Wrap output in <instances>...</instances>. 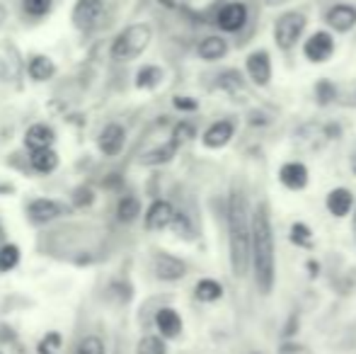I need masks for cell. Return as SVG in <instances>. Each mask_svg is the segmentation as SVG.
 Masks as SVG:
<instances>
[{
  "label": "cell",
  "mask_w": 356,
  "mask_h": 354,
  "mask_svg": "<svg viewBox=\"0 0 356 354\" xmlns=\"http://www.w3.org/2000/svg\"><path fill=\"white\" fill-rule=\"evenodd\" d=\"M155 274L163 282H177V279H182L187 274V265L179 257L160 252V255H155Z\"/></svg>",
  "instance_id": "obj_9"
},
{
  "label": "cell",
  "mask_w": 356,
  "mask_h": 354,
  "mask_svg": "<svg viewBox=\"0 0 356 354\" xmlns=\"http://www.w3.org/2000/svg\"><path fill=\"white\" fill-rule=\"evenodd\" d=\"M160 81H163V71H160L158 66H143L141 71L136 73V86L143 90L155 88Z\"/></svg>",
  "instance_id": "obj_25"
},
{
  "label": "cell",
  "mask_w": 356,
  "mask_h": 354,
  "mask_svg": "<svg viewBox=\"0 0 356 354\" xmlns=\"http://www.w3.org/2000/svg\"><path fill=\"white\" fill-rule=\"evenodd\" d=\"M24 143H27L29 151H39V148H49L54 143V131L47 124H34L24 134Z\"/></svg>",
  "instance_id": "obj_18"
},
{
  "label": "cell",
  "mask_w": 356,
  "mask_h": 354,
  "mask_svg": "<svg viewBox=\"0 0 356 354\" xmlns=\"http://www.w3.org/2000/svg\"><path fill=\"white\" fill-rule=\"evenodd\" d=\"M124 141H127V134H124V129L119 127V124H107V127H104V131L99 134V151H102L104 156L114 158V156H119V153H122Z\"/></svg>",
  "instance_id": "obj_11"
},
{
  "label": "cell",
  "mask_w": 356,
  "mask_h": 354,
  "mask_svg": "<svg viewBox=\"0 0 356 354\" xmlns=\"http://www.w3.org/2000/svg\"><path fill=\"white\" fill-rule=\"evenodd\" d=\"M5 22V8H3V3H0V24Z\"/></svg>",
  "instance_id": "obj_39"
},
{
  "label": "cell",
  "mask_w": 356,
  "mask_h": 354,
  "mask_svg": "<svg viewBox=\"0 0 356 354\" xmlns=\"http://www.w3.org/2000/svg\"><path fill=\"white\" fill-rule=\"evenodd\" d=\"M197 54L204 61H218V58H223L228 54V42L223 37H207L199 44Z\"/></svg>",
  "instance_id": "obj_19"
},
{
  "label": "cell",
  "mask_w": 356,
  "mask_h": 354,
  "mask_svg": "<svg viewBox=\"0 0 356 354\" xmlns=\"http://www.w3.org/2000/svg\"><path fill=\"white\" fill-rule=\"evenodd\" d=\"M170 228H172L175 233H179V236H184V238H189V233H192L187 216H182V214H175V218H172V223H170Z\"/></svg>",
  "instance_id": "obj_33"
},
{
  "label": "cell",
  "mask_w": 356,
  "mask_h": 354,
  "mask_svg": "<svg viewBox=\"0 0 356 354\" xmlns=\"http://www.w3.org/2000/svg\"><path fill=\"white\" fill-rule=\"evenodd\" d=\"M150 39H153V29L148 24H131L114 39L112 58L114 61H131V58L141 56L148 49Z\"/></svg>",
  "instance_id": "obj_3"
},
{
  "label": "cell",
  "mask_w": 356,
  "mask_h": 354,
  "mask_svg": "<svg viewBox=\"0 0 356 354\" xmlns=\"http://www.w3.org/2000/svg\"><path fill=\"white\" fill-rule=\"evenodd\" d=\"M136 354H165V342L155 335H148L138 342L136 347Z\"/></svg>",
  "instance_id": "obj_28"
},
{
  "label": "cell",
  "mask_w": 356,
  "mask_h": 354,
  "mask_svg": "<svg viewBox=\"0 0 356 354\" xmlns=\"http://www.w3.org/2000/svg\"><path fill=\"white\" fill-rule=\"evenodd\" d=\"M155 325L165 337H177L182 332V318L175 308H160L155 316Z\"/></svg>",
  "instance_id": "obj_15"
},
{
  "label": "cell",
  "mask_w": 356,
  "mask_h": 354,
  "mask_svg": "<svg viewBox=\"0 0 356 354\" xmlns=\"http://www.w3.org/2000/svg\"><path fill=\"white\" fill-rule=\"evenodd\" d=\"M141 214V202H138L136 197H124L122 202H119V207H117V216H119V221H124V223H131L134 218Z\"/></svg>",
  "instance_id": "obj_23"
},
{
  "label": "cell",
  "mask_w": 356,
  "mask_h": 354,
  "mask_svg": "<svg viewBox=\"0 0 356 354\" xmlns=\"http://www.w3.org/2000/svg\"><path fill=\"white\" fill-rule=\"evenodd\" d=\"M279 354H310V352H308V347L293 345V342H289V345H284V347H282V352H279Z\"/></svg>",
  "instance_id": "obj_38"
},
{
  "label": "cell",
  "mask_w": 356,
  "mask_h": 354,
  "mask_svg": "<svg viewBox=\"0 0 356 354\" xmlns=\"http://www.w3.org/2000/svg\"><path fill=\"white\" fill-rule=\"evenodd\" d=\"M61 214V204L49 202V199H37V202L29 204V218L34 223H49Z\"/></svg>",
  "instance_id": "obj_17"
},
{
  "label": "cell",
  "mask_w": 356,
  "mask_h": 354,
  "mask_svg": "<svg viewBox=\"0 0 356 354\" xmlns=\"http://www.w3.org/2000/svg\"><path fill=\"white\" fill-rule=\"evenodd\" d=\"M3 246H5V231L0 228V248H3Z\"/></svg>",
  "instance_id": "obj_40"
},
{
  "label": "cell",
  "mask_w": 356,
  "mask_h": 354,
  "mask_svg": "<svg viewBox=\"0 0 356 354\" xmlns=\"http://www.w3.org/2000/svg\"><path fill=\"white\" fill-rule=\"evenodd\" d=\"M175 151H177V143L170 141V143H165V146L155 148V151L145 153V156H143V163H145V166H158V163H168L170 158L175 156Z\"/></svg>",
  "instance_id": "obj_24"
},
{
  "label": "cell",
  "mask_w": 356,
  "mask_h": 354,
  "mask_svg": "<svg viewBox=\"0 0 356 354\" xmlns=\"http://www.w3.org/2000/svg\"><path fill=\"white\" fill-rule=\"evenodd\" d=\"M352 231H354V238H356V209H354V221H352Z\"/></svg>",
  "instance_id": "obj_41"
},
{
  "label": "cell",
  "mask_w": 356,
  "mask_h": 354,
  "mask_svg": "<svg viewBox=\"0 0 356 354\" xmlns=\"http://www.w3.org/2000/svg\"><path fill=\"white\" fill-rule=\"evenodd\" d=\"M194 136V127L192 124H187V122H182V124H177V127H175V134H172V141L177 143H184V141H189V138Z\"/></svg>",
  "instance_id": "obj_32"
},
{
  "label": "cell",
  "mask_w": 356,
  "mask_h": 354,
  "mask_svg": "<svg viewBox=\"0 0 356 354\" xmlns=\"http://www.w3.org/2000/svg\"><path fill=\"white\" fill-rule=\"evenodd\" d=\"M27 71H29V78H32V81H49V78L54 76V71H56V68H54V61L49 56H42V54H39V56H32L29 58V66H27Z\"/></svg>",
  "instance_id": "obj_20"
},
{
  "label": "cell",
  "mask_w": 356,
  "mask_h": 354,
  "mask_svg": "<svg viewBox=\"0 0 356 354\" xmlns=\"http://www.w3.org/2000/svg\"><path fill=\"white\" fill-rule=\"evenodd\" d=\"M19 262V248L17 246H3L0 248V272H10Z\"/></svg>",
  "instance_id": "obj_26"
},
{
  "label": "cell",
  "mask_w": 356,
  "mask_h": 354,
  "mask_svg": "<svg viewBox=\"0 0 356 354\" xmlns=\"http://www.w3.org/2000/svg\"><path fill=\"white\" fill-rule=\"evenodd\" d=\"M248 76L254 86H267L272 81V61L267 51H252L248 56Z\"/></svg>",
  "instance_id": "obj_8"
},
{
  "label": "cell",
  "mask_w": 356,
  "mask_h": 354,
  "mask_svg": "<svg viewBox=\"0 0 356 354\" xmlns=\"http://www.w3.org/2000/svg\"><path fill=\"white\" fill-rule=\"evenodd\" d=\"M233 131H235V127L230 122H216L211 124V127L207 129V134H204V146L207 148H220V146H225V143L233 138Z\"/></svg>",
  "instance_id": "obj_14"
},
{
  "label": "cell",
  "mask_w": 356,
  "mask_h": 354,
  "mask_svg": "<svg viewBox=\"0 0 356 354\" xmlns=\"http://www.w3.org/2000/svg\"><path fill=\"white\" fill-rule=\"evenodd\" d=\"M56 166H58V156L51 151V148H39V151H32V168L34 170L51 172Z\"/></svg>",
  "instance_id": "obj_21"
},
{
  "label": "cell",
  "mask_w": 356,
  "mask_h": 354,
  "mask_svg": "<svg viewBox=\"0 0 356 354\" xmlns=\"http://www.w3.org/2000/svg\"><path fill=\"white\" fill-rule=\"evenodd\" d=\"M175 107L184 109V112H192V109H197V99H192V97H175Z\"/></svg>",
  "instance_id": "obj_37"
},
{
  "label": "cell",
  "mask_w": 356,
  "mask_h": 354,
  "mask_svg": "<svg viewBox=\"0 0 356 354\" xmlns=\"http://www.w3.org/2000/svg\"><path fill=\"white\" fill-rule=\"evenodd\" d=\"M305 29V15L303 13H284L274 24V39L282 49H291Z\"/></svg>",
  "instance_id": "obj_4"
},
{
  "label": "cell",
  "mask_w": 356,
  "mask_h": 354,
  "mask_svg": "<svg viewBox=\"0 0 356 354\" xmlns=\"http://www.w3.org/2000/svg\"><path fill=\"white\" fill-rule=\"evenodd\" d=\"M51 0H22V8L29 17H44L51 10Z\"/></svg>",
  "instance_id": "obj_27"
},
{
  "label": "cell",
  "mask_w": 356,
  "mask_h": 354,
  "mask_svg": "<svg viewBox=\"0 0 356 354\" xmlns=\"http://www.w3.org/2000/svg\"><path fill=\"white\" fill-rule=\"evenodd\" d=\"M92 189H88V187H80V189H75V194H73V202L78 204V207H88V204H92Z\"/></svg>",
  "instance_id": "obj_35"
},
{
  "label": "cell",
  "mask_w": 356,
  "mask_h": 354,
  "mask_svg": "<svg viewBox=\"0 0 356 354\" xmlns=\"http://www.w3.org/2000/svg\"><path fill=\"white\" fill-rule=\"evenodd\" d=\"M291 241L296 246H310V228L305 223H293L291 226Z\"/></svg>",
  "instance_id": "obj_29"
},
{
  "label": "cell",
  "mask_w": 356,
  "mask_h": 354,
  "mask_svg": "<svg viewBox=\"0 0 356 354\" xmlns=\"http://www.w3.org/2000/svg\"><path fill=\"white\" fill-rule=\"evenodd\" d=\"M248 22V8L243 3H228L220 8L216 24H218L223 32H238L243 29V24Z\"/></svg>",
  "instance_id": "obj_7"
},
{
  "label": "cell",
  "mask_w": 356,
  "mask_h": 354,
  "mask_svg": "<svg viewBox=\"0 0 356 354\" xmlns=\"http://www.w3.org/2000/svg\"><path fill=\"white\" fill-rule=\"evenodd\" d=\"M194 293H197L199 301L211 303L223 296V287H220L218 282H213V279H202V282L197 284V289H194Z\"/></svg>",
  "instance_id": "obj_22"
},
{
  "label": "cell",
  "mask_w": 356,
  "mask_h": 354,
  "mask_svg": "<svg viewBox=\"0 0 356 354\" xmlns=\"http://www.w3.org/2000/svg\"><path fill=\"white\" fill-rule=\"evenodd\" d=\"M230 228V269L235 277H245L252 265V223L248 221V204L243 194H233L228 209Z\"/></svg>",
  "instance_id": "obj_1"
},
{
  "label": "cell",
  "mask_w": 356,
  "mask_h": 354,
  "mask_svg": "<svg viewBox=\"0 0 356 354\" xmlns=\"http://www.w3.org/2000/svg\"><path fill=\"white\" fill-rule=\"evenodd\" d=\"M175 218V209L170 202H155L153 207L148 209V214H145V228L148 231H163V228H168L170 223H172Z\"/></svg>",
  "instance_id": "obj_12"
},
{
  "label": "cell",
  "mask_w": 356,
  "mask_h": 354,
  "mask_svg": "<svg viewBox=\"0 0 356 354\" xmlns=\"http://www.w3.org/2000/svg\"><path fill=\"white\" fill-rule=\"evenodd\" d=\"M252 267L254 279L262 293H269L274 287V236H272V223H269L267 207H257L252 214Z\"/></svg>",
  "instance_id": "obj_2"
},
{
  "label": "cell",
  "mask_w": 356,
  "mask_h": 354,
  "mask_svg": "<svg viewBox=\"0 0 356 354\" xmlns=\"http://www.w3.org/2000/svg\"><path fill=\"white\" fill-rule=\"evenodd\" d=\"M332 51H334V42L327 32H315L303 47L305 58L313 63H325L330 56H332Z\"/></svg>",
  "instance_id": "obj_6"
},
{
  "label": "cell",
  "mask_w": 356,
  "mask_h": 354,
  "mask_svg": "<svg viewBox=\"0 0 356 354\" xmlns=\"http://www.w3.org/2000/svg\"><path fill=\"white\" fill-rule=\"evenodd\" d=\"M220 88L240 90V88H243V78H240V73L238 71H225L223 76H220Z\"/></svg>",
  "instance_id": "obj_31"
},
{
  "label": "cell",
  "mask_w": 356,
  "mask_h": 354,
  "mask_svg": "<svg viewBox=\"0 0 356 354\" xmlns=\"http://www.w3.org/2000/svg\"><path fill=\"white\" fill-rule=\"evenodd\" d=\"M318 95H320V102H330V99L334 97V88L330 86L327 81H323V83L318 86Z\"/></svg>",
  "instance_id": "obj_36"
},
{
  "label": "cell",
  "mask_w": 356,
  "mask_h": 354,
  "mask_svg": "<svg viewBox=\"0 0 356 354\" xmlns=\"http://www.w3.org/2000/svg\"><path fill=\"white\" fill-rule=\"evenodd\" d=\"M327 24L334 32H349L356 24V8L347 3H337L327 10Z\"/></svg>",
  "instance_id": "obj_10"
},
{
  "label": "cell",
  "mask_w": 356,
  "mask_h": 354,
  "mask_svg": "<svg viewBox=\"0 0 356 354\" xmlns=\"http://www.w3.org/2000/svg\"><path fill=\"white\" fill-rule=\"evenodd\" d=\"M354 209V194L344 187H337L327 194V211L332 216L342 218V216H349V211Z\"/></svg>",
  "instance_id": "obj_13"
},
{
  "label": "cell",
  "mask_w": 356,
  "mask_h": 354,
  "mask_svg": "<svg viewBox=\"0 0 356 354\" xmlns=\"http://www.w3.org/2000/svg\"><path fill=\"white\" fill-rule=\"evenodd\" d=\"M58 345H61V335L51 332V335H47L42 340V345H39V352H42V354H54V352L58 350Z\"/></svg>",
  "instance_id": "obj_34"
},
{
  "label": "cell",
  "mask_w": 356,
  "mask_h": 354,
  "mask_svg": "<svg viewBox=\"0 0 356 354\" xmlns=\"http://www.w3.org/2000/svg\"><path fill=\"white\" fill-rule=\"evenodd\" d=\"M78 354H104L102 340H99V337H95V335L85 337V340L80 342V347H78Z\"/></svg>",
  "instance_id": "obj_30"
},
{
  "label": "cell",
  "mask_w": 356,
  "mask_h": 354,
  "mask_svg": "<svg viewBox=\"0 0 356 354\" xmlns=\"http://www.w3.org/2000/svg\"><path fill=\"white\" fill-rule=\"evenodd\" d=\"M279 177L289 189H303L308 184V170H305L303 163H286V166L279 170Z\"/></svg>",
  "instance_id": "obj_16"
},
{
  "label": "cell",
  "mask_w": 356,
  "mask_h": 354,
  "mask_svg": "<svg viewBox=\"0 0 356 354\" xmlns=\"http://www.w3.org/2000/svg\"><path fill=\"white\" fill-rule=\"evenodd\" d=\"M102 17V0H78L73 8V24L80 32H88Z\"/></svg>",
  "instance_id": "obj_5"
},
{
  "label": "cell",
  "mask_w": 356,
  "mask_h": 354,
  "mask_svg": "<svg viewBox=\"0 0 356 354\" xmlns=\"http://www.w3.org/2000/svg\"><path fill=\"white\" fill-rule=\"evenodd\" d=\"M0 76H3V78L8 76V73H5V68H3V63H0Z\"/></svg>",
  "instance_id": "obj_42"
}]
</instances>
